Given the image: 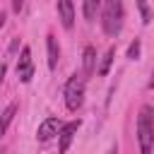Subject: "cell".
Instances as JSON below:
<instances>
[{
    "mask_svg": "<svg viewBox=\"0 0 154 154\" xmlns=\"http://www.w3.org/2000/svg\"><path fill=\"white\" fill-rule=\"evenodd\" d=\"M101 26L108 36H116L120 31V26H123V2L120 0H106L103 2Z\"/></svg>",
    "mask_w": 154,
    "mask_h": 154,
    "instance_id": "7a4b0ae2",
    "label": "cell"
},
{
    "mask_svg": "<svg viewBox=\"0 0 154 154\" xmlns=\"http://www.w3.org/2000/svg\"><path fill=\"white\" fill-rule=\"evenodd\" d=\"M149 89H154V72H152V79H149Z\"/></svg>",
    "mask_w": 154,
    "mask_h": 154,
    "instance_id": "ac0fdd59",
    "label": "cell"
},
{
    "mask_svg": "<svg viewBox=\"0 0 154 154\" xmlns=\"http://www.w3.org/2000/svg\"><path fill=\"white\" fill-rule=\"evenodd\" d=\"M5 72H7V67H5L2 63H0V82H2V77H5Z\"/></svg>",
    "mask_w": 154,
    "mask_h": 154,
    "instance_id": "e0dca14e",
    "label": "cell"
},
{
    "mask_svg": "<svg viewBox=\"0 0 154 154\" xmlns=\"http://www.w3.org/2000/svg\"><path fill=\"white\" fill-rule=\"evenodd\" d=\"M14 113H17V106H14V103H10V106L2 111V116H0V140L5 137V132H7V128H10L12 118H14Z\"/></svg>",
    "mask_w": 154,
    "mask_h": 154,
    "instance_id": "9c48e42d",
    "label": "cell"
},
{
    "mask_svg": "<svg viewBox=\"0 0 154 154\" xmlns=\"http://www.w3.org/2000/svg\"><path fill=\"white\" fill-rule=\"evenodd\" d=\"M113 55H116V48H108L106 51V55L101 58V65H99V75H108V67H111V60H113Z\"/></svg>",
    "mask_w": 154,
    "mask_h": 154,
    "instance_id": "8fae6325",
    "label": "cell"
},
{
    "mask_svg": "<svg viewBox=\"0 0 154 154\" xmlns=\"http://www.w3.org/2000/svg\"><path fill=\"white\" fill-rule=\"evenodd\" d=\"M137 7H140V12H142V22L149 24V22H152V12H149L147 2H144V0H137Z\"/></svg>",
    "mask_w": 154,
    "mask_h": 154,
    "instance_id": "5bb4252c",
    "label": "cell"
},
{
    "mask_svg": "<svg viewBox=\"0 0 154 154\" xmlns=\"http://www.w3.org/2000/svg\"><path fill=\"white\" fill-rule=\"evenodd\" d=\"M77 128H79V120H72V123H67V125L60 128V140H58V152H60V154H65V152L70 149V142L75 140Z\"/></svg>",
    "mask_w": 154,
    "mask_h": 154,
    "instance_id": "5b68a950",
    "label": "cell"
},
{
    "mask_svg": "<svg viewBox=\"0 0 154 154\" xmlns=\"http://www.w3.org/2000/svg\"><path fill=\"white\" fill-rule=\"evenodd\" d=\"M5 26V14H0V29Z\"/></svg>",
    "mask_w": 154,
    "mask_h": 154,
    "instance_id": "d6986e66",
    "label": "cell"
},
{
    "mask_svg": "<svg viewBox=\"0 0 154 154\" xmlns=\"http://www.w3.org/2000/svg\"><path fill=\"white\" fill-rule=\"evenodd\" d=\"M99 5H101V0H84V5H82V12H84V17H87V19H94V17H96V10H99Z\"/></svg>",
    "mask_w": 154,
    "mask_h": 154,
    "instance_id": "30bf717a",
    "label": "cell"
},
{
    "mask_svg": "<svg viewBox=\"0 0 154 154\" xmlns=\"http://www.w3.org/2000/svg\"><path fill=\"white\" fill-rule=\"evenodd\" d=\"M82 65H84V72H87V75H91V72L96 70V48H94V46H87V48H84Z\"/></svg>",
    "mask_w": 154,
    "mask_h": 154,
    "instance_id": "ba28073f",
    "label": "cell"
},
{
    "mask_svg": "<svg viewBox=\"0 0 154 154\" xmlns=\"http://www.w3.org/2000/svg\"><path fill=\"white\" fill-rule=\"evenodd\" d=\"M46 46H48V67L55 70V67H58V58H60V48H58L55 36H48V38H46Z\"/></svg>",
    "mask_w": 154,
    "mask_h": 154,
    "instance_id": "52a82bcc",
    "label": "cell"
},
{
    "mask_svg": "<svg viewBox=\"0 0 154 154\" xmlns=\"http://www.w3.org/2000/svg\"><path fill=\"white\" fill-rule=\"evenodd\" d=\"M58 17H60L65 29H72V24H75V5H72V0H58Z\"/></svg>",
    "mask_w": 154,
    "mask_h": 154,
    "instance_id": "8992f818",
    "label": "cell"
},
{
    "mask_svg": "<svg viewBox=\"0 0 154 154\" xmlns=\"http://www.w3.org/2000/svg\"><path fill=\"white\" fill-rule=\"evenodd\" d=\"M60 128H63V123H60L58 118H46V120L38 125V132H36L38 142H48L53 135H58V132H60Z\"/></svg>",
    "mask_w": 154,
    "mask_h": 154,
    "instance_id": "277c9868",
    "label": "cell"
},
{
    "mask_svg": "<svg viewBox=\"0 0 154 154\" xmlns=\"http://www.w3.org/2000/svg\"><path fill=\"white\" fill-rule=\"evenodd\" d=\"M17 75H19V79H22V82H29V79L34 77V65H26V67H19V70H17Z\"/></svg>",
    "mask_w": 154,
    "mask_h": 154,
    "instance_id": "4fadbf2b",
    "label": "cell"
},
{
    "mask_svg": "<svg viewBox=\"0 0 154 154\" xmlns=\"http://www.w3.org/2000/svg\"><path fill=\"white\" fill-rule=\"evenodd\" d=\"M22 5H24V0H14V2H12V7H14V10H17V12H19V10H22Z\"/></svg>",
    "mask_w": 154,
    "mask_h": 154,
    "instance_id": "2e32d148",
    "label": "cell"
},
{
    "mask_svg": "<svg viewBox=\"0 0 154 154\" xmlns=\"http://www.w3.org/2000/svg\"><path fill=\"white\" fill-rule=\"evenodd\" d=\"M82 103H84V77L72 75L65 84V106L70 111H77L82 108Z\"/></svg>",
    "mask_w": 154,
    "mask_h": 154,
    "instance_id": "3957f363",
    "label": "cell"
},
{
    "mask_svg": "<svg viewBox=\"0 0 154 154\" xmlns=\"http://www.w3.org/2000/svg\"><path fill=\"white\" fill-rule=\"evenodd\" d=\"M128 58H130V60H137V58H140V41H137V38L128 46Z\"/></svg>",
    "mask_w": 154,
    "mask_h": 154,
    "instance_id": "9a60e30c",
    "label": "cell"
},
{
    "mask_svg": "<svg viewBox=\"0 0 154 154\" xmlns=\"http://www.w3.org/2000/svg\"><path fill=\"white\" fill-rule=\"evenodd\" d=\"M26 65H31V51L24 46V48H22V58H19V63H17V70H19V67H26Z\"/></svg>",
    "mask_w": 154,
    "mask_h": 154,
    "instance_id": "7c38bea8",
    "label": "cell"
},
{
    "mask_svg": "<svg viewBox=\"0 0 154 154\" xmlns=\"http://www.w3.org/2000/svg\"><path fill=\"white\" fill-rule=\"evenodd\" d=\"M137 142H140V154H149L154 147V116L152 108L144 106L137 118Z\"/></svg>",
    "mask_w": 154,
    "mask_h": 154,
    "instance_id": "6da1fadb",
    "label": "cell"
}]
</instances>
